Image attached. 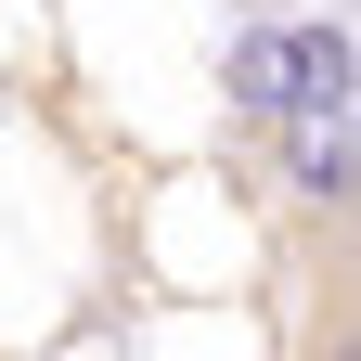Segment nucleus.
<instances>
[{
    "mask_svg": "<svg viewBox=\"0 0 361 361\" xmlns=\"http://www.w3.org/2000/svg\"><path fill=\"white\" fill-rule=\"evenodd\" d=\"M271 168H284V194L310 219H361V142L336 116H284V129H271Z\"/></svg>",
    "mask_w": 361,
    "mask_h": 361,
    "instance_id": "f257e3e1",
    "label": "nucleus"
}]
</instances>
